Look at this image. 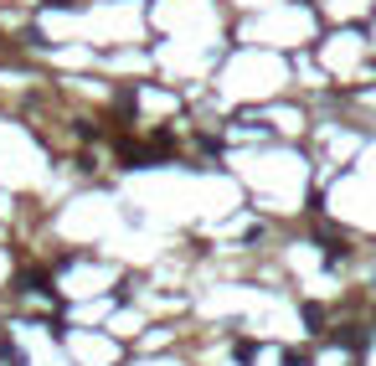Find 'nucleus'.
Returning <instances> with one entry per match:
<instances>
[{"mask_svg": "<svg viewBox=\"0 0 376 366\" xmlns=\"http://www.w3.org/2000/svg\"><path fill=\"white\" fill-rule=\"evenodd\" d=\"M351 258V247H345V238H325V264L335 268V264H345Z\"/></svg>", "mask_w": 376, "mask_h": 366, "instance_id": "obj_1", "label": "nucleus"}, {"mask_svg": "<svg viewBox=\"0 0 376 366\" xmlns=\"http://www.w3.org/2000/svg\"><path fill=\"white\" fill-rule=\"evenodd\" d=\"M335 341H345V346H351V351H361V346H366V335H361V325H345V330L335 335Z\"/></svg>", "mask_w": 376, "mask_h": 366, "instance_id": "obj_2", "label": "nucleus"}, {"mask_svg": "<svg viewBox=\"0 0 376 366\" xmlns=\"http://www.w3.org/2000/svg\"><path fill=\"white\" fill-rule=\"evenodd\" d=\"M0 361H10V366H26V361H21V351L10 346V335H0Z\"/></svg>", "mask_w": 376, "mask_h": 366, "instance_id": "obj_3", "label": "nucleus"}, {"mask_svg": "<svg viewBox=\"0 0 376 366\" xmlns=\"http://www.w3.org/2000/svg\"><path fill=\"white\" fill-rule=\"evenodd\" d=\"M304 325H309V330H320V325H325V310H320V305H304Z\"/></svg>", "mask_w": 376, "mask_h": 366, "instance_id": "obj_4", "label": "nucleus"}, {"mask_svg": "<svg viewBox=\"0 0 376 366\" xmlns=\"http://www.w3.org/2000/svg\"><path fill=\"white\" fill-rule=\"evenodd\" d=\"M253 356H258V341H237V361H242V366H248Z\"/></svg>", "mask_w": 376, "mask_h": 366, "instance_id": "obj_5", "label": "nucleus"}]
</instances>
